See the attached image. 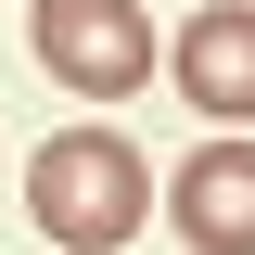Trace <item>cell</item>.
Here are the masks:
<instances>
[{
    "label": "cell",
    "instance_id": "obj_1",
    "mask_svg": "<svg viewBox=\"0 0 255 255\" xmlns=\"http://www.w3.org/2000/svg\"><path fill=\"white\" fill-rule=\"evenodd\" d=\"M26 204H38V230H51V243H77V255H115L128 230L153 217V166L128 153L115 128H64V140H38V166H26Z\"/></svg>",
    "mask_w": 255,
    "mask_h": 255
},
{
    "label": "cell",
    "instance_id": "obj_2",
    "mask_svg": "<svg viewBox=\"0 0 255 255\" xmlns=\"http://www.w3.org/2000/svg\"><path fill=\"white\" fill-rule=\"evenodd\" d=\"M26 38H38V64H51L64 90H90V102H128L153 77V13L140 0H38Z\"/></svg>",
    "mask_w": 255,
    "mask_h": 255
},
{
    "label": "cell",
    "instance_id": "obj_3",
    "mask_svg": "<svg viewBox=\"0 0 255 255\" xmlns=\"http://www.w3.org/2000/svg\"><path fill=\"white\" fill-rule=\"evenodd\" d=\"M166 217L191 255H255V140H204L166 179Z\"/></svg>",
    "mask_w": 255,
    "mask_h": 255
},
{
    "label": "cell",
    "instance_id": "obj_4",
    "mask_svg": "<svg viewBox=\"0 0 255 255\" xmlns=\"http://www.w3.org/2000/svg\"><path fill=\"white\" fill-rule=\"evenodd\" d=\"M166 64H179V90L204 102L217 128H243V115H255V0H204Z\"/></svg>",
    "mask_w": 255,
    "mask_h": 255
}]
</instances>
